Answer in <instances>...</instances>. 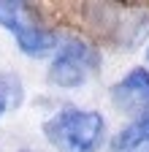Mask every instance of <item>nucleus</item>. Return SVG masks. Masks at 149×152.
I'll return each instance as SVG.
<instances>
[{
    "label": "nucleus",
    "mask_w": 149,
    "mask_h": 152,
    "mask_svg": "<svg viewBox=\"0 0 149 152\" xmlns=\"http://www.w3.org/2000/svg\"><path fill=\"white\" fill-rule=\"evenodd\" d=\"M146 57H149V49H146Z\"/></svg>",
    "instance_id": "obj_9"
},
{
    "label": "nucleus",
    "mask_w": 149,
    "mask_h": 152,
    "mask_svg": "<svg viewBox=\"0 0 149 152\" xmlns=\"http://www.w3.org/2000/svg\"><path fill=\"white\" fill-rule=\"evenodd\" d=\"M103 128V117L87 109H63L44 122L46 139L60 152H98Z\"/></svg>",
    "instance_id": "obj_1"
},
{
    "label": "nucleus",
    "mask_w": 149,
    "mask_h": 152,
    "mask_svg": "<svg viewBox=\"0 0 149 152\" xmlns=\"http://www.w3.org/2000/svg\"><path fill=\"white\" fill-rule=\"evenodd\" d=\"M22 152H33V149H22Z\"/></svg>",
    "instance_id": "obj_8"
},
{
    "label": "nucleus",
    "mask_w": 149,
    "mask_h": 152,
    "mask_svg": "<svg viewBox=\"0 0 149 152\" xmlns=\"http://www.w3.org/2000/svg\"><path fill=\"white\" fill-rule=\"evenodd\" d=\"M100 68V57L89 44L68 38L49 65V82L57 87H81Z\"/></svg>",
    "instance_id": "obj_3"
},
{
    "label": "nucleus",
    "mask_w": 149,
    "mask_h": 152,
    "mask_svg": "<svg viewBox=\"0 0 149 152\" xmlns=\"http://www.w3.org/2000/svg\"><path fill=\"white\" fill-rule=\"evenodd\" d=\"M111 103L122 114H146L149 111V71L133 68L111 87Z\"/></svg>",
    "instance_id": "obj_4"
},
{
    "label": "nucleus",
    "mask_w": 149,
    "mask_h": 152,
    "mask_svg": "<svg viewBox=\"0 0 149 152\" xmlns=\"http://www.w3.org/2000/svg\"><path fill=\"white\" fill-rule=\"evenodd\" d=\"M19 98L22 95H11V92H0V117H3V114L11 109V106H16L19 103Z\"/></svg>",
    "instance_id": "obj_6"
},
{
    "label": "nucleus",
    "mask_w": 149,
    "mask_h": 152,
    "mask_svg": "<svg viewBox=\"0 0 149 152\" xmlns=\"http://www.w3.org/2000/svg\"><path fill=\"white\" fill-rule=\"evenodd\" d=\"M146 141H149V111L141 114L136 122H130L127 128H122L111 139V152H130V149H136Z\"/></svg>",
    "instance_id": "obj_5"
},
{
    "label": "nucleus",
    "mask_w": 149,
    "mask_h": 152,
    "mask_svg": "<svg viewBox=\"0 0 149 152\" xmlns=\"http://www.w3.org/2000/svg\"><path fill=\"white\" fill-rule=\"evenodd\" d=\"M0 27H6L16 46L30 57H44L57 46V35L41 22L38 11L22 0H0Z\"/></svg>",
    "instance_id": "obj_2"
},
{
    "label": "nucleus",
    "mask_w": 149,
    "mask_h": 152,
    "mask_svg": "<svg viewBox=\"0 0 149 152\" xmlns=\"http://www.w3.org/2000/svg\"><path fill=\"white\" fill-rule=\"evenodd\" d=\"M130 152H149V141H146V144H141V147H136V149H130Z\"/></svg>",
    "instance_id": "obj_7"
}]
</instances>
